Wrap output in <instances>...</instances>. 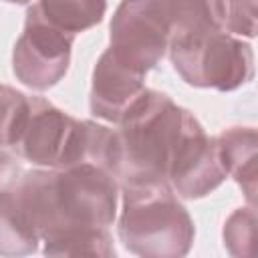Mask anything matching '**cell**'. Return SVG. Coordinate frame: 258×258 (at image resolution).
I'll list each match as a JSON object with an SVG mask.
<instances>
[{
  "instance_id": "cell-10",
  "label": "cell",
  "mask_w": 258,
  "mask_h": 258,
  "mask_svg": "<svg viewBox=\"0 0 258 258\" xmlns=\"http://www.w3.org/2000/svg\"><path fill=\"white\" fill-rule=\"evenodd\" d=\"M218 153L226 175H232L242 187L250 206L256 208L258 187V133L254 127H230L218 137Z\"/></svg>"
},
{
  "instance_id": "cell-1",
  "label": "cell",
  "mask_w": 258,
  "mask_h": 258,
  "mask_svg": "<svg viewBox=\"0 0 258 258\" xmlns=\"http://www.w3.org/2000/svg\"><path fill=\"white\" fill-rule=\"evenodd\" d=\"M16 200L38 240L81 228H109L117 216L119 183L95 163L24 171Z\"/></svg>"
},
{
  "instance_id": "cell-4",
  "label": "cell",
  "mask_w": 258,
  "mask_h": 258,
  "mask_svg": "<svg viewBox=\"0 0 258 258\" xmlns=\"http://www.w3.org/2000/svg\"><path fill=\"white\" fill-rule=\"evenodd\" d=\"M99 143V123L79 121L42 97H30L26 127L14 145L26 161L62 169L77 163H93Z\"/></svg>"
},
{
  "instance_id": "cell-12",
  "label": "cell",
  "mask_w": 258,
  "mask_h": 258,
  "mask_svg": "<svg viewBox=\"0 0 258 258\" xmlns=\"http://www.w3.org/2000/svg\"><path fill=\"white\" fill-rule=\"evenodd\" d=\"M30 8L54 28L77 36L103 20L107 0H36Z\"/></svg>"
},
{
  "instance_id": "cell-16",
  "label": "cell",
  "mask_w": 258,
  "mask_h": 258,
  "mask_svg": "<svg viewBox=\"0 0 258 258\" xmlns=\"http://www.w3.org/2000/svg\"><path fill=\"white\" fill-rule=\"evenodd\" d=\"M224 246L232 256L246 258L252 254L256 240V210L254 206L238 208L224 224Z\"/></svg>"
},
{
  "instance_id": "cell-11",
  "label": "cell",
  "mask_w": 258,
  "mask_h": 258,
  "mask_svg": "<svg viewBox=\"0 0 258 258\" xmlns=\"http://www.w3.org/2000/svg\"><path fill=\"white\" fill-rule=\"evenodd\" d=\"M169 40L224 30L222 0H161Z\"/></svg>"
},
{
  "instance_id": "cell-5",
  "label": "cell",
  "mask_w": 258,
  "mask_h": 258,
  "mask_svg": "<svg viewBox=\"0 0 258 258\" xmlns=\"http://www.w3.org/2000/svg\"><path fill=\"white\" fill-rule=\"evenodd\" d=\"M167 50L175 73L191 87L228 93L254 77L252 46L226 30L171 38Z\"/></svg>"
},
{
  "instance_id": "cell-9",
  "label": "cell",
  "mask_w": 258,
  "mask_h": 258,
  "mask_svg": "<svg viewBox=\"0 0 258 258\" xmlns=\"http://www.w3.org/2000/svg\"><path fill=\"white\" fill-rule=\"evenodd\" d=\"M145 89V75L121 64L107 48L93 69L89 93L91 113L97 119L117 125Z\"/></svg>"
},
{
  "instance_id": "cell-13",
  "label": "cell",
  "mask_w": 258,
  "mask_h": 258,
  "mask_svg": "<svg viewBox=\"0 0 258 258\" xmlns=\"http://www.w3.org/2000/svg\"><path fill=\"white\" fill-rule=\"evenodd\" d=\"M38 236L24 218L16 187L0 191V256H26L36 252Z\"/></svg>"
},
{
  "instance_id": "cell-2",
  "label": "cell",
  "mask_w": 258,
  "mask_h": 258,
  "mask_svg": "<svg viewBox=\"0 0 258 258\" xmlns=\"http://www.w3.org/2000/svg\"><path fill=\"white\" fill-rule=\"evenodd\" d=\"M194 113L165 93L145 89L113 129L111 175L119 187L143 181H167L177 143Z\"/></svg>"
},
{
  "instance_id": "cell-17",
  "label": "cell",
  "mask_w": 258,
  "mask_h": 258,
  "mask_svg": "<svg viewBox=\"0 0 258 258\" xmlns=\"http://www.w3.org/2000/svg\"><path fill=\"white\" fill-rule=\"evenodd\" d=\"M256 2L258 0H222L224 30L234 36H256Z\"/></svg>"
},
{
  "instance_id": "cell-14",
  "label": "cell",
  "mask_w": 258,
  "mask_h": 258,
  "mask_svg": "<svg viewBox=\"0 0 258 258\" xmlns=\"http://www.w3.org/2000/svg\"><path fill=\"white\" fill-rule=\"evenodd\" d=\"M42 252L46 256H97L111 258L115 256L113 238L109 228H81L56 234L42 240Z\"/></svg>"
},
{
  "instance_id": "cell-7",
  "label": "cell",
  "mask_w": 258,
  "mask_h": 258,
  "mask_svg": "<svg viewBox=\"0 0 258 258\" xmlns=\"http://www.w3.org/2000/svg\"><path fill=\"white\" fill-rule=\"evenodd\" d=\"M73 42V34L54 28L28 6L24 30L12 48L14 77L34 91L54 87L69 71Z\"/></svg>"
},
{
  "instance_id": "cell-19",
  "label": "cell",
  "mask_w": 258,
  "mask_h": 258,
  "mask_svg": "<svg viewBox=\"0 0 258 258\" xmlns=\"http://www.w3.org/2000/svg\"><path fill=\"white\" fill-rule=\"evenodd\" d=\"M4 2H10V4H28L30 0H4Z\"/></svg>"
},
{
  "instance_id": "cell-6",
  "label": "cell",
  "mask_w": 258,
  "mask_h": 258,
  "mask_svg": "<svg viewBox=\"0 0 258 258\" xmlns=\"http://www.w3.org/2000/svg\"><path fill=\"white\" fill-rule=\"evenodd\" d=\"M111 54L131 71L147 75L167 52L169 26L161 0H121L109 26Z\"/></svg>"
},
{
  "instance_id": "cell-3",
  "label": "cell",
  "mask_w": 258,
  "mask_h": 258,
  "mask_svg": "<svg viewBox=\"0 0 258 258\" xmlns=\"http://www.w3.org/2000/svg\"><path fill=\"white\" fill-rule=\"evenodd\" d=\"M123 208L117 224L121 244L145 258H179L194 244V220L169 181H143L119 187Z\"/></svg>"
},
{
  "instance_id": "cell-18",
  "label": "cell",
  "mask_w": 258,
  "mask_h": 258,
  "mask_svg": "<svg viewBox=\"0 0 258 258\" xmlns=\"http://www.w3.org/2000/svg\"><path fill=\"white\" fill-rule=\"evenodd\" d=\"M22 173L24 171H22L20 163L16 161V157H12L10 153L0 149V191L16 187Z\"/></svg>"
},
{
  "instance_id": "cell-15",
  "label": "cell",
  "mask_w": 258,
  "mask_h": 258,
  "mask_svg": "<svg viewBox=\"0 0 258 258\" xmlns=\"http://www.w3.org/2000/svg\"><path fill=\"white\" fill-rule=\"evenodd\" d=\"M30 97L8 85H0V147H14L26 127Z\"/></svg>"
},
{
  "instance_id": "cell-8",
  "label": "cell",
  "mask_w": 258,
  "mask_h": 258,
  "mask_svg": "<svg viewBox=\"0 0 258 258\" xmlns=\"http://www.w3.org/2000/svg\"><path fill=\"white\" fill-rule=\"evenodd\" d=\"M226 169L218 153L216 137H210L194 117L173 153L167 181L183 200H200L222 185Z\"/></svg>"
}]
</instances>
